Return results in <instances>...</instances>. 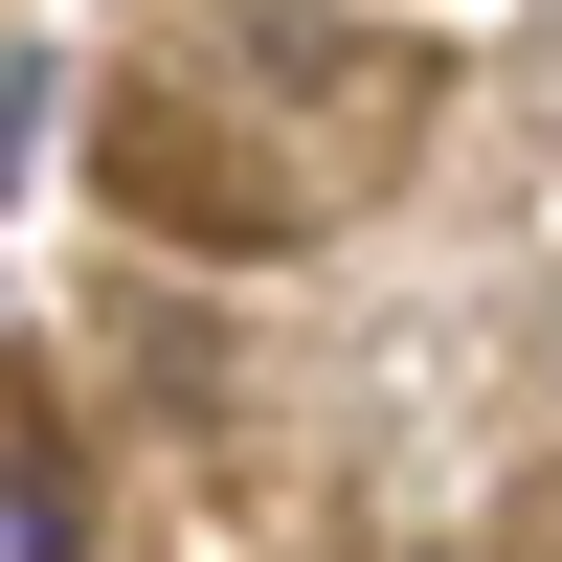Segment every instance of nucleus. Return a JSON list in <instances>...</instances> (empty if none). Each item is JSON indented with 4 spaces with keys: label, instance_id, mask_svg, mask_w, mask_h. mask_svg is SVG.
I'll list each match as a JSON object with an SVG mask.
<instances>
[{
    "label": "nucleus",
    "instance_id": "obj_1",
    "mask_svg": "<svg viewBox=\"0 0 562 562\" xmlns=\"http://www.w3.org/2000/svg\"><path fill=\"white\" fill-rule=\"evenodd\" d=\"M68 540H90V495L45 473V450H0V562H68Z\"/></svg>",
    "mask_w": 562,
    "mask_h": 562
}]
</instances>
